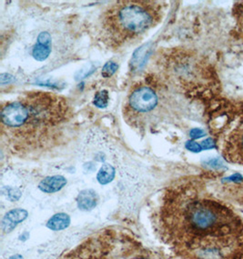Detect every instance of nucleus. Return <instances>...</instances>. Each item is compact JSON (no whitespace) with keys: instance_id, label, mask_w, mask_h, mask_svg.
I'll return each instance as SVG.
<instances>
[{"instance_id":"f257e3e1","label":"nucleus","mask_w":243,"mask_h":259,"mask_svg":"<svg viewBox=\"0 0 243 259\" xmlns=\"http://www.w3.org/2000/svg\"><path fill=\"white\" fill-rule=\"evenodd\" d=\"M158 228L182 259H243L242 219L191 184L168 190Z\"/></svg>"},{"instance_id":"f03ea898","label":"nucleus","mask_w":243,"mask_h":259,"mask_svg":"<svg viewBox=\"0 0 243 259\" xmlns=\"http://www.w3.org/2000/svg\"><path fill=\"white\" fill-rule=\"evenodd\" d=\"M1 141L20 156H40L60 148L76 128L73 107L62 96L29 91L2 105Z\"/></svg>"},{"instance_id":"7ed1b4c3","label":"nucleus","mask_w":243,"mask_h":259,"mask_svg":"<svg viewBox=\"0 0 243 259\" xmlns=\"http://www.w3.org/2000/svg\"><path fill=\"white\" fill-rule=\"evenodd\" d=\"M162 17V2L117 1L99 17V39L111 50L124 49L140 40L161 21Z\"/></svg>"},{"instance_id":"20e7f679","label":"nucleus","mask_w":243,"mask_h":259,"mask_svg":"<svg viewBox=\"0 0 243 259\" xmlns=\"http://www.w3.org/2000/svg\"><path fill=\"white\" fill-rule=\"evenodd\" d=\"M159 104V95L156 89L147 84H139L131 90L125 105V115L137 116L149 114Z\"/></svg>"},{"instance_id":"39448f33","label":"nucleus","mask_w":243,"mask_h":259,"mask_svg":"<svg viewBox=\"0 0 243 259\" xmlns=\"http://www.w3.org/2000/svg\"><path fill=\"white\" fill-rule=\"evenodd\" d=\"M223 154L229 162L243 165V121L229 135Z\"/></svg>"},{"instance_id":"423d86ee","label":"nucleus","mask_w":243,"mask_h":259,"mask_svg":"<svg viewBox=\"0 0 243 259\" xmlns=\"http://www.w3.org/2000/svg\"><path fill=\"white\" fill-rule=\"evenodd\" d=\"M27 215L28 213L27 210L22 209V208L10 210L2 220L1 228L3 232H11L18 224L22 223L23 221L27 219Z\"/></svg>"},{"instance_id":"0eeeda50","label":"nucleus","mask_w":243,"mask_h":259,"mask_svg":"<svg viewBox=\"0 0 243 259\" xmlns=\"http://www.w3.org/2000/svg\"><path fill=\"white\" fill-rule=\"evenodd\" d=\"M99 203V196L93 189H84L77 197V207L82 211H91Z\"/></svg>"},{"instance_id":"6e6552de","label":"nucleus","mask_w":243,"mask_h":259,"mask_svg":"<svg viewBox=\"0 0 243 259\" xmlns=\"http://www.w3.org/2000/svg\"><path fill=\"white\" fill-rule=\"evenodd\" d=\"M68 181L63 176H52L48 177L46 179L41 180L40 183L38 184V188L42 192L47 194H52V193L59 192L62 188L67 185Z\"/></svg>"},{"instance_id":"1a4fd4ad","label":"nucleus","mask_w":243,"mask_h":259,"mask_svg":"<svg viewBox=\"0 0 243 259\" xmlns=\"http://www.w3.org/2000/svg\"><path fill=\"white\" fill-rule=\"evenodd\" d=\"M70 225V217L65 213H59L50 218L47 223V228L53 231H60L68 228Z\"/></svg>"},{"instance_id":"9d476101","label":"nucleus","mask_w":243,"mask_h":259,"mask_svg":"<svg viewBox=\"0 0 243 259\" xmlns=\"http://www.w3.org/2000/svg\"><path fill=\"white\" fill-rule=\"evenodd\" d=\"M115 175L116 169L114 168V166L109 164H105L99 169V173L97 175V179L100 185H108L112 182Z\"/></svg>"},{"instance_id":"9b49d317","label":"nucleus","mask_w":243,"mask_h":259,"mask_svg":"<svg viewBox=\"0 0 243 259\" xmlns=\"http://www.w3.org/2000/svg\"><path fill=\"white\" fill-rule=\"evenodd\" d=\"M149 50V45H144L136 51L134 55H133L132 60L131 61L132 67L138 68V67H141L144 64Z\"/></svg>"},{"instance_id":"f8f14e48","label":"nucleus","mask_w":243,"mask_h":259,"mask_svg":"<svg viewBox=\"0 0 243 259\" xmlns=\"http://www.w3.org/2000/svg\"><path fill=\"white\" fill-rule=\"evenodd\" d=\"M50 53H51V47H47V46L40 45L36 43L35 47L32 50V56L33 58L36 59V61L42 62L49 58Z\"/></svg>"},{"instance_id":"ddd939ff","label":"nucleus","mask_w":243,"mask_h":259,"mask_svg":"<svg viewBox=\"0 0 243 259\" xmlns=\"http://www.w3.org/2000/svg\"><path fill=\"white\" fill-rule=\"evenodd\" d=\"M108 101H109V95L107 90H101L97 92L95 95L94 99H93V104L95 107L99 108H105L108 107Z\"/></svg>"},{"instance_id":"4468645a","label":"nucleus","mask_w":243,"mask_h":259,"mask_svg":"<svg viewBox=\"0 0 243 259\" xmlns=\"http://www.w3.org/2000/svg\"><path fill=\"white\" fill-rule=\"evenodd\" d=\"M118 66L116 62L113 61H108L104 65L101 70V76L104 78H109L117 72Z\"/></svg>"},{"instance_id":"2eb2a0df","label":"nucleus","mask_w":243,"mask_h":259,"mask_svg":"<svg viewBox=\"0 0 243 259\" xmlns=\"http://www.w3.org/2000/svg\"><path fill=\"white\" fill-rule=\"evenodd\" d=\"M233 15H234L235 19L237 21L238 27L243 32V2H239V3L234 4Z\"/></svg>"},{"instance_id":"dca6fc26","label":"nucleus","mask_w":243,"mask_h":259,"mask_svg":"<svg viewBox=\"0 0 243 259\" xmlns=\"http://www.w3.org/2000/svg\"><path fill=\"white\" fill-rule=\"evenodd\" d=\"M51 41H52V37L50 36V33L44 31L38 34L36 43L40 45L47 46V47H51Z\"/></svg>"},{"instance_id":"f3484780","label":"nucleus","mask_w":243,"mask_h":259,"mask_svg":"<svg viewBox=\"0 0 243 259\" xmlns=\"http://www.w3.org/2000/svg\"><path fill=\"white\" fill-rule=\"evenodd\" d=\"M186 148L192 152H199L200 150H202V147L195 141H188L186 143Z\"/></svg>"},{"instance_id":"a211bd4d","label":"nucleus","mask_w":243,"mask_h":259,"mask_svg":"<svg viewBox=\"0 0 243 259\" xmlns=\"http://www.w3.org/2000/svg\"><path fill=\"white\" fill-rule=\"evenodd\" d=\"M189 135H190L191 139H199V138H201V137L204 136V131L202 130H200V128H193V130L190 131Z\"/></svg>"},{"instance_id":"6ab92c4d","label":"nucleus","mask_w":243,"mask_h":259,"mask_svg":"<svg viewBox=\"0 0 243 259\" xmlns=\"http://www.w3.org/2000/svg\"><path fill=\"white\" fill-rule=\"evenodd\" d=\"M0 80H1V85H6L9 84L10 82L14 80L13 76H10L9 74H2L0 76Z\"/></svg>"},{"instance_id":"aec40b11","label":"nucleus","mask_w":243,"mask_h":259,"mask_svg":"<svg viewBox=\"0 0 243 259\" xmlns=\"http://www.w3.org/2000/svg\"><path fill=\"white\" fill-rule=\"evenodd\" d=\"M201 147H202V149H210V148H213L214 147L213 140L212 139H206L205 141H203Z\"/></svg>"},{"instance_id":"412c9836","label":"nucleus","mask_w":243,"mask_h":259,"mask_svg":"<svg viewBox=\"0 0 243 259\" xmlns=\"http://www.w3.org/2000/svg\"><path fill=\"white\" fill-rule=\"evenodd\" d=\"M209 165H212L213 167H221L222 163L220 161V159H212V160L209 162Z\"/></svg>"},{"instance_id":"4be33fe9","label":"nucleus","mask_w":243,"mask_h":259,"mask_svg":"<svg viewBox=\"0 0 243 259\" xmlns=\"http://www.w3.org/2000/svg\"><path fill=\"white\" fill-rule=\"evenodd\" d=\"M28 237H29V234L27 232L25 233V234H23L22 236L20 237V240H27Z\"/></svg>"},{"instance_id":"5701e85b","label":"nucleus","mask_w":243,"mask_h":259,"mask_svg":"<svg viewBox=\"0 0 243 259\" xmlns=\"http://www.w3.org/2000/svg\"><path fill=\"white\" fill-rule=\"evenodd\" d=\"M9 259H24L23 258V256L21 255H18V254H17V255H12V256H10Z\"/></svg>"}]
</instances>
